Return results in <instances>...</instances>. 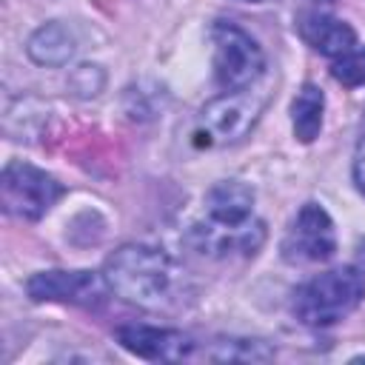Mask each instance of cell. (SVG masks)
<instances>
[{"mask_svg":"<svg viewBox=\"0 0 365 365\" xmlns=\"http://www.w3.org/2000/svg\"><path fill=\"white\" fill-rule=\"evenodd\" d=\"M103 277L111 294L140 308H165L180 285V268L174 259L165 251L140 242L117 248L106 259Z\"/></svg>","mask_w":365,"mask_h":365,"instance_id":"obj_1","label":"cell"},{"mask_svg":"<svg viewBox=\"0 0 365 365\" xmlns=\"http://www.w3.org/2000/svg\"><path fill=\"white\" fill-rule=\"evenodd\" d=\"M365 297V271L356 265H342L322 271L294 291L291 311L302 325L328 328L345 319Z\"/></svg>","mask_w":365,"mask_h":365,"instance_id":"obj_2","label":"cell"},{"mask_svg":"<svg viewBox=\"0 0 365 365\" xmlns=\"http://www.w3.org/2000/svg\"><path fill=\"white\" fill-rule=\"evenodd\" d=\"M262 108H265V94L251 91V88L225 91L214 97L211 103L202 106L197 117V125H194L197 145L220 148V145H231L242 140L259 120Z\"/></svg>","mask_w":365,"mask_h":365,"instance_id":"obj_3","label":"cell"},{"mask_svg":"<svg viewBox=\"0 0 365 365\" xmlns=\"http://www.w3.org/2000/svg\"><path fill=\"white\" fill-rule=\"evenodd\" d=\"M211 46H214V80L220 88L225 91L251 88L262 77L265 54L245 29L217 20L211 29Z\"/></svg>","mask_w":365,"mask_h":365,"instance_id":"obj_4","label":"cell"},{"mask_svg":"<svg viewBox=\"0 0 365 365\" xmlns=\"http://www.w3.org/2000/svg\"><path fill=\"white\" fill-rule=\"evenodd\" d=\"M60 197H63V185L43 168H34L20 160H14L3 168L0 200H3L6 214L17 217V220L46 217Z\"/></svg>","mask_w":365,"mask_h":365,"instance_id":"obj_5","label":"cell"},{"mask_svg":"<svg viewBox=\"0 0 365 365\" xmlns=\"http://www.w3.org/2000/svg\"><path fill=\"white\" fill-rule=\"evenodd\" d=\"M188 242L194 251L211 259L254 257L265 242V222L259 217H251L245 222H217L200 217L188 225Z\"/></svg>","mask_w":365,"mask_h":365,"instance_id":"obj_6","label":"cell"},{"mask_svg":"<svg viewBox=\"0 0 365 365\" xmlns=\"http://www.w3.org/2000/svg\"><path fill=\"white\" fill-rule=\"evenodd\" d=\"M279 248H282V259L294 262V265L331 259L336 251L334 220L328 217V211L319 202H305L297 211L291 228L285 231Z\"/></svg>","mask_w":365,"mask_h":365,"instance_id":"obj_7","label":"cell"},{"mask_svg":"<svg viewBox=\"0 0 365 365\" xmlns=\"http://www.w3.org/2000/svg\"><path fill=\"white\" fill-rule=\"evenodd\" d=\"M34 302H68L83 308H97L111 294L103 274L94 271H40L26 282Z\"/></svg>","mask_w":365,"mask_h":365,"instance_id":"obj_8","label":"cell"},{"mask_svg":"<svg viewBox=\"0 0 365 365\" xmlns=\"http://www.w3.org/2000/svg\"><path fill=\"white\" fill-rule=\"evenodd\" d=\"M117 342L125 351L154 362H180L194 354L191 336H185L182 331L154 328V325H120Z\"/></svg>","mask_w":365,"mask_h":365,"instance_id":"obj_9","label":"cell"},{"mask_svg":"<svg viewBox=\"0 0 365 365\" xmlns=\"http://www.w3.org/2000/svg\"><path fill=\"white\" fill-rule=\"evenodd\" d=\"M297 31L314 51L334 57V60L356 48V31L345 20L322 14V11H305L297 23Z\"/></svg>","mask_w":365,"mask_h":365,"instance_id":"obj_10","label":"cell"},{"mask_svg":"<svg viewBox=\"0 0 365 365\" xmlns=\"http://www.w3.org/2000/svg\"><path fill=\"white\" fill-rule=\"evenodd\" d=\"M202 217L217 222H245L254 214V188L240 180H222L208 188L202 200Z\"/></svg>","mask_w":365,"mask_h":365,"instance_id":"obj_11","label":"cell"},{"mask_svg":"<svg viewBox=\"0 0 365 365\" xmlns=\"http://www.w3.org/2000/svg\"><path fill=\"white\" fill-rule=\"evenodd\" d=\"M29 57L40 66H66L74 51H77V40L71 34V29L66 23H46L40 26L31 37H29V46H26Z\"/></svg>","mask_w":365,"mask_h":365,"instance_id":"obj_12","label":"cell"},{"mask_svg":"<svg viewBox=\"0 0 365 365\" xmlns=\"http://www.w3.org/2000/svg\"><path fill=\"white\" fill-rule=\"evenodd\" d=\"M322 111H325V94L319 86L305 83L294 103H291V123H294V137L299 143H314L322 131Z\"/></svg>","mask_w":365,"mask_h":365,"instance_id":"obj_13","label":"cell"},{"mask_svg":"<svg viewBox=\"0 0 365 365\" xmlns=\"http://www.w3.org/2000/svg\"><path fill=\"white\" fill-rule=\"evenodd\" d=\"M331 77L348 88L365 86V48H351L348 54L336 57L331 66Z\"/></svg>","mask_w":365,"mask_h":365,"instance_id":"obj_14","label":"cell"},{"mask_svg":"<svg viewBox=\"0 0 365 365\" xmlns=\"http://www.w3.org/2000/svg\"><path fill=\"white\" fill-rule=\"evenodd\" d=\"M225 348L220 354H214L217 359H268L271 351L262 348V342H248V339H234V342H222Z\"/></svg>","mask_w":365,"mask_h":365,"instance_id":"obj_15","label":"cell"},{"mask_svg":"<svg viewBox=\"0 0 365 365\" xmlns=\"http://www.w3.org/2000/svg\"><path fill=\"white\" fill-rule=\"evenodd\" d=\"M354 182H356L359 194L365 197V134L356 143V154H354Z\"/></svg>","mask_w":365,"mask_h":365,"instance_id":"obj_16","label":"cell"},{"mask_svg":"<svg viewBox=\"0 0 365 365\" xmlns=\"http://www.w3.org/2000/svg\"><path fill=\"white\" fill-rule=\"evenodd\" d=\"M245 3H251V0H245Z\"/></svg>","mask_w":365,"mask_h":365,"instance_id":"obj_17","label":"cell"}]
</instances>
